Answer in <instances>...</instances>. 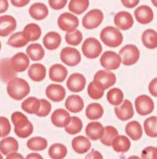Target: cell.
Returning a JSON list of instances; mask_svg holds the SVG:
<instances>
[{"mask_svg":"<svg viewBox=\"0 0 157 159\" xmlns=\"http://www.w3.org/2000/svg\"><path fill=\"white\" fill-rule=\"evenodd\" d=\"M12 5L15 7L22 8L26 6L31 0H10Z\"/></svg>","mask_w":157,"mask_h":159,"instance_id":"obj_53","label":"cell"},{"mask_svg":"<svg viewBox=\"0 0 157 159\" xmlns=\"http://www.w3.org/2000/svg\"><path fill=\"white\" fill-rule=\"evenodd\" d=\"M28 43V39L22 31V32H18L12 34L9 37L7 44L11 47L19 48L25 46Z\"/></svg>","mask_w":157,"mask_h":159,"instance_id":"obj_36","label":"cell"},{"mask_svg":"<svg viewBox=\"0 0 157 159\" xmlns=\"http://www.w3.org/2000/svg\"><path fill=\"white\" fill-rule=\"evenodd\" d=\"M60 58L66 66L74 67L81 62V56L80 52L77 48L72 47H65L61 50L60 53Z\"/></svg>","mask_w":157,"mask_h":159,"instance_id":"obj_9","label":"cell"},{"mask_svg":"<svg viewBox=\"0 0 157 159\" xmlns=\"http://www.w3.org/2000/svg\"><path fill=\"white\" fill-rule=\"evenodd\" d=\"M135 108L136 111L140 116H148L154 110V102L148 95H141L136 98Z\"/></svg>","mask_w":157,"mask_h":159,"instance_id":"obj_11","label":"cell"},{"mask_svg":"<svg viewBox=\"0 0 157 159\" xmlns=\"http://www.w3.org/2000/svg\"><path fill=\"white\" fill-rule=\"evenodd\" d=\"M22 32L29 42L37 41L41 35V29L39 25L35 23H29L26 25Z\"/></svg>","mask_w":157,"mask_h":159,"instance_id":"obj_34","label":"cell"},{"mask_svg":"<svg viewBox=\"0 0 157 159\" xmlns=\"http://www.w3.org/2000/svg\"><path fill=\"white\" fill-rule=\"evenodd\" d=\"M72 148L76 153L82 154L87 153L91 148V142L88 138L84 135H78L74 138L72 142Z\"/></svg>","mask_w":157,"mask_h":159,"instance_id":"obj_21","label":"cell"},{"mask_svg":"<svg viewBox=\"0 0 157 159\" xmlns=\"http://www.w3.org/2000/svg\"><path fill=\"white\" fill-rule=\"evenodd\" d=\"M143 128L147 136L157 138V117L151 116L147 118L144 121Z\"/></svg>","mask_w":157,"mask_h":159,"instance_id":"obj_43","label":"cell"},{"mask_svg":"<svg viewBox=\"0 0 157 159\" xmlns=\"http://www.w3.org/2000/svg\"><path fill=\"white\" fill-rule=\"evenodd\" d=\"M121 58V63L126 66L136 64L140 57V52L135 45L129 44L123 47L119 52Z\"/></svg>","mask_w":157,"mask_h":159,"instance_id":"obj_4","label":"cell"},{"mask_svg":"<svg viewBox=\"0 0 157 159\" xmlns=\"http://www.w3.org/2000/svg\"><path fill=\"white\" fill-rule=\"evenodd\" d=\"M107 98L111 105L117 106L124 102V92L118 88H113L108 91L107 94Z\"/></svg>","mask_w":157,"mask_h":159,"instance_id":"obj_40","label":"cell"},{"mask_svg":"<svg viewBox=\"0 0 157 159\" xmlns=\"http://www.w3.org/2000/svg\"><path fill=\"white\" fill-rule=\"evenodd\" d=\"M114 112L118 119L121 121H127L134 116V110L133 104L129 100L126 99L120 105L115 107Z\"/></svg>","mask_w":157,"mask_h":159,"instance_id":"obj_13","label":"cell"},{"mask_svg":"<svg viewBox=\"0 0 157 159\" xmlns=\"http://www.w3.org/2000/svg\"><path fill=\"white\" fill-rule=\"evenodd\" d=\"M17 22L13 16L9 15L0 16V37H7L15 30Z\"/></svg>","mask_w":157,"mask_h":159,"instance_id":"obj_15","label":"cell"},{"mask_svg":"<svg viewBox=\"0 0 157 159\" xmlns=\"http://www.w3.org/2000/svg\"><path fill=\"white\" fill-rule=\"evenodd\" d=\"M11 124L9 120L6 117H0V131H1V137H7L11 132Z\"/></svg>","mask_w":157,"mask_h":159,"instance_id":"obj_47","label":"cell"},{"mask_svg":"<svg viewBox=\"0 0 157 159\" xmlns=\"http://www.w3.org/2000/svg\"><path fill=\"white\" fill-rule=\"evenodd\" d=\"M58 25L64 32H72L77 29L79 25V20L76 16L71 12H64L58 19Z\"/></svg>","mask_w":157,"mask_h":159,"instance_id":"obj_10","label":"cell"},{"mask_svg":"<svg viewBox=\"0 0 157 159\" xmlns=\"http://www.w3.org/2000/svg\"><path fill=\"white\" fill-rule=\"evenodd\" d=\"M81 49L85 57L90 59H94L101 55L103 48L101 44L97 39L90 37L85 40Z\"/></svg>","mask_w":157,"mask_h":159,"instance_id":"obj_5","label":"cell"},{"mask_svg":"<svg viewBox=\"0 0 157 159\" xmlns=\"http://www.w3.org/2000/svg\"><path fill=\"white\" fill-rule=\"evenodd\" d=\"M100 38L102 43L110 48H116L124 41L123 34L119 29L114 26H107L102 29Z\"/></svg>","mask_w":157,"mask_h":159,"instance_id":"obj_3","label":"cell"},{"mask_svg":"<svg viewBox=\"0 0 157 159\" xmlns=\"http://www.w3.org/2000/svg\"><path fill=\"white\" fill-rule=\"evenodd\" d=\"M6 159H25L24 157L22 156L21 154L16 152H12V153L9 154V155H7Z\"/></svg>","mask_w":157,"mask_h":159,"instance_id":"obj_55","label":"cell"},{"mask_svg":"<svg viewBox=\"0 0 157 159\" xmlns=\"http://www.w3.org/2000/svg\"><path fill=\"white\" fill-rule=\"evenodd\" d=\"M121 58L119 54L113 51H107L101 55L100 65L105 70L111 71L119 69L121 65Z\"/></svg>","mask_w":157,"mask_h":159,"instance_id":"obj_8","label":"cell"},{"mask_svg":"<svg viewBox=\"0 0 157 159\" xmlns=\"http://www.w3.org/2000/svg\"><path fill=\"white\" fill-rule=\"evenodd\" d=\"M11 119L14 125L15 133L19 138L26 139L33 133V125L23 113L15 111L11 116Z\"/></svg>","mask_w":157,"mask_h":159,"instance_id":"obj_1","label":"cell"},{"mask_svg":"<svg viewBox=\"0 0 157 159\" xmlns=\"http://www.w3.org/2000/svg\"><path fill=\"white\" fill-rule=\"evenodd\" d=\"M104 132V127L98 121H92L89 123L85 129L86 135L92 141H97L101 139Z\"/></svg>","mask_w":157,"mask_h":159,"instance_id":"obj_23","label":"cell"},{"mask_svg":"<svg viewBox=\"0 0 157 159\" xmlns=\"http://www.w3.org/2000/svg\"><path fill=\"white\" fill-rule=\"evenodd\" d=\"M68 3V0H48L49 6L54 10L64 9Z\"/></svg>","mask_w":157,"mask_h":159,"instance_id":"obj_49","label":"cell"},{"mask_svg":"<svg viewBox=\"0 0 157 159\" xmlns=\"http://www.w3.org/2000/svg\"><path fill=\"white\" fill-rule=\"evenodd\" d=\"M68 69L61 64H55L49 69V78L55 82H63L67 79Z\"/></svg>","mask_w":157,"mask_h":159,"instance_id":"obj_22","label":"cell"},{"mask_svg":"<svg viewBox=\"0 0 157 159\" xmlns=\"http://www.w3.org/2000/svg\"><path fill=\"white\" fill-rule=\"evenodd\" d=\"M117 135H119V133L116 128L114 126L107 125L104 127V132L100 140L103 145L110 147L112 145L113 141Z\"/></svg>","mask_w":157,"mask_h":159,"instance_id":"obj_42","label":"cell"},{"mask_svg":"<svg viewBox=\"0 0 157 159\" xmlns=\"http://www.w3.org/2000/svg\"><path fill=\"white\" fill-rule=\"evenodd\" d=\"M65 108L72 113H78L84 109L85 102L83 98L77 95H72L65 101Z\"/></svg>","mask_w":157,"mask_h":159,"instance_id":"obj_25","label":"cell"},{"mask_svg":"<svg viewBox=\"0 0 157 159\" xmlns=\"http://www.w3.org/2000/svg\"><path fill=\"white\" fill-rule=\"evenodd\" d=\"M114 22L119 30L126 31L132 28L134 24V20L133 16L129 12L121 11L115 15Z\"/></svg>","mask_w":157,"mask_h":159,"instance_id":"obj_12","label":"cell"},{"mask_svg":"<svg viewBox=\"0 0 157 159\" xmlns=\"http://www.w3.org/2000/svg\"><path fill=\"white\" fill-rule=\"evenodd\" d=\"M10 63L12 69L16 72H23L29 68L30 60L26 54L19 52L10 58Z\"/></svg>","mask_w":157,"mask_h":159,"instance_id":"obj_17","label":"cell"},{"mask_svg":"<svg viewBox=\"0 0 157 159\" xmlns=\"http://www.w3.org/2000/svg\"><path fill=\"white\" fill-rule=\"evenodd\" d=\"M87 80L85 75L81 73H73L67 80V87L71 92L77 93L85 89Z\"/></svg>","mask_w":157,"mask_h":159,"instance_id":"obj_14","label":"cell"},{"mask_svg":"<svg viewBox=\"0 0 157 159\" xmlns=\"http://www.w3.org/2000/svg\"><path fill=\"white\" fill-rule=\"evenodd\" d=\"M140 1V0H121V3H122L124 7L133 9V8L138 6Z\"/></svg>","mask_w":157,"mask_h":159,"instance_id":"obj_51","label":"cell"},{"mask_svg":"<svg viewBox=\"0 0 157 159\" xmlns=\"http://www.w3.org/2000/svg\"><path fill=\"white\" fill-rule=\"evenodd\" d=\"M71 119V116L68 111L63 108H58L51 116V121L58 128H64Z\"/></svg>","mask_w":157,"mask_h":159,"instance_id":"obj_20","label":"cell"},{"mask_svg":"<svg viewBox=\"0 0 157 159\" xmlns=\"http://www.w3.org/2000/svg\"><path fill=\"white\" fill-rule=\"evenodd\" d=\"M89 0H71L68 5V9L72 13L81 15L89 7Z\"/></svg>","mask_w":157,"mask_h":159,"instance_id":"obj_39","label":"cell"},{"mask_svg":"<svg viewBox=\"0 0 157 159\" xmlns=\"http://www.w3.org/2000/svg\"><path fill=\"white\" fill-rule=\"evenodd\" d=\"M25 159H44L43 157L40 154L38 153H30L26 156Z\"/></svg>","mask_w":157,"mask_h":159,"instance_id":"obj_56","label":"cell"},{"mask_svg":"<svg viewBox=\"0 0 157 159\" xmlns=\"http://www.w3.org/2000/svg\"><path fill=\"white\" fill-rule=\"evenodd\" d=\"M83 129V122L81 119L77 116L71 117L68 124L64 127V130L71 135H75L80 133Z\"/></svg>","mask_w":157,"mask_h":159,"instance_id":"obj_38","label":"cell"},{"mask_svg":"<svg viewBox=\"0 0 157 159\" xmlns=\"http://www.w3.org/2000/svg\"><path fill=\"white\" fill-rule=\"evenodd\" d=\"M141 159H157V148L153 146L145 148L142 151Z\"/></svg>","mask_w":157,"mask_h":159,"instance_id":"obj_48","label":"cell"},{"mask_svg":"<svg viewBox=\"0 0 157 159\" xmlns=\"http://www.w3.org/2000/svg\"><path fill=\"white\" fill-rule=\"evenodd\" d=\"M7 93L12 99L20 101L30 93V86L27 81L15 77L7 82Z\"/></svg>","mask_w":157,"mask_h":159,"instance_id":"obj_2","label":"cell"},{"mask_svg":"<svg viewBox=\"0 0 157 159\" xmlns=\"http://www.w3.org/2000/svg\"><path fill=\"white\" fill-rule=\"evenodd\" d=\"M142 43L146 48L155 49L157 48V32L152 29H146L142 34Z\"/></svg>","mask_w":157,"mask_h":159,"instance_id":"obj_31","label":"cell"},{"mask_svg":"<svg viewBox=\"0 0 157 159\" xmlns=\"http://www.w3.org/2000/svg\"><path fill=\"white\" fill-rule=\"evenodd\" d=\"M46 68L41 63H35L28 68V75L34 82H41L46 77Z\"/></svg>","mask_w":157,"mask_h":159,"instance_id":"obj_26","label":"cell"},{"mask_svg":"<svg viewBox=\"0 0 157 159\" xmlns=\"http://www.w3.org/2000/svg\"><path fill=\"white\" fill-rule=\"evenodd\" d=\"M127 159H141V158H140L138 156H137V155H133V156H130Z\"/></svg>","mask_w":157,"mask_h":159,"instance_id":"obj_57","label":"cell"},{"mask_svg":"<svg viewBox=\"0 0 157 159\" xmlns=\"http://www.w3.org/2000/svg\"><path fill=\"white\" fill-rule=\"evenodd\" d=\"M61 43V36L58 32L51 31L48 32L43 38V44L45 48L52 51L59 48Z\"/></svg>","mask_w":157,"mask_h":159,"instance_id":"obj_27","label":"cell"},{"mask_svg":"<svg viewBox=\"0 0 157 159\" xmlns=\"http://www.w3.org/2000/svg\"><path fill=\"white\" fill-rule=\"evenodd\" d=\"M51 111V105L48 100L41 98L40 99V108L38 112L36 113V116L38 117H44L48 116L50 114Z\"/></svg>","mask_w":157,"mask_h":159,"instance_id":"obj_46","label":"cell"},{"mask_svg":"<svg viewBox=\"0 0 157 159\" xmlns=\"http://www.w3.org/2000/svg\"><path fill=\"white\" fill-rule=\"evenodd\" d=\"M103 12L100 9H94L87 12L83 19H82V25L83 27L88 30L97 29L99 27L103 21Z\"/></svg>","mask_w":157,"mask_h":159,"instance_id":"obj_6","label":"cell"},{"mask_svg":"<svg viewBox=\"0 0 157 159\" xmlns=\"http://www.w3.org/2000/svg\"><path fill=\"white\" fill-rule=\"evenodd\" d=\"M22 109L28 114H35L40 108V99L35 97H29L22 102Z\"/></svg>","mask_w":157,"mask_h":159,"instance_id":"obj_35","label":"cell"},{"mask_svg":"<svg viewBox=\"0 0 157 159\" xmlns=\"http://www.w3.org/2000/svg\"><path fill=\"white\" fill-rule=\"evenodd\" d=\"M94 82L103 90L114 86L116 82V77L114 73L108 70H99L94 77Z\"/></svg>","mask_w":157,"mask_h":159,"instance_id":"obj_7","label":"cell"},{"mask_svg":"<svg viewBox=\"0 0 157 159\" xmlns=\"http://www.w3.org/2000/svg\"><path fill=\"white\" fill-rule=\"evenodd\" d=\"M85 159H103V155L100 152L96 150H91L86 156Z\"/></svg>","mask_w":157,"mask_h":159,"instance_id":"obj_52","label":"cell"},{"mask_svg":"<svg viewBox=\"0 0 157 159\" xmlns=\"http://www.w3.org/2000/svg\"><path fill=\"white\" fill-rule=\"evenodd\" d=\"M82 40H83V35L81 32L77 29H75L72 32H67L65 35V41L68 45L76 46L81 43Z\"/></svg>","mask_w":157,"mask_h":159,"instance_id":"obj_44","label":"cell"},{"mask_svg":"<svg viewBox=\"0 0 157 159\" xmlns=\"http://www.w3.org/2000/svg\"><path fill=\"white\" fill-rule=\"evenodd\" d=\"M27 147L30 150L35 151V152L43 151L48 148V141L45 138L36 136L28 140Z\"/></svg>","mask_w":157,"mask_h":159,"instance_id":"obj_41","label":"cell"},{"mask_svg":"<svg viewBox=\"0 0 157 159\" xmlns=\"http://www.w3.org/2000/svg\"><path fill=\"white\" fill-rule=\"evenodd\" d=\"M87 93L92 99L99 100L104 95V90H103L94 81H92L87 86Z\"/></svg>","mask_w":157,"mask_h":159,"instance_id":"obj_45","label":"cell"},{"mask_svg":"<svg viewBox=\"0 0 157 159\" xmlns=\"http://www.w3.org/2000/svg\"><path fill=\"white\" fill-rule=\"evenodd\" d=\"M113 149L118 153H126L129 150L131 142L129 139L125 135H117L113 141Z\"/></svg>","mask_w":157,"mask_h":159,"instance_id":"obj_30","label":"cell"},{"mask_svg":"<svg viewBox=\"0 0 157 159\" xmlns=\"http://www.w3.org/2000/svg\"><path fill=\"white\" fill-rule=\"evenodd\" d=\"M67 154V148L61 143L53 144L48 149V155L51 159H64Z\"/></svg>","mask_w":157,"mask_h":159,"instance_id":"obj_37","label":"cell"},{"mask_svg":"<svg viewBox=\"0 0 157 159\" xmlns=\"http://www.w3.org/2000/svg\"><path fill=\"white\" fill-rule=\"evenodd\" d=\"M29 15L35 20H43L48 16V6L42 2H35L30 6Z\"/></svg>","mask_w":157,"mask_h":159,"instance_id":"obj_24","label":"cell"},{"mask_svg":"<svg viewBox=\"0 0 157 159\" xmlns=\"http://www.w3.org/2000/svg\"><path fill=\"white\" fill-rule=\"evenodd\" d=\"M17 72L12 69L10 58H4L0 60V79L4 83H7L16 77Z\"/></svg>","mask_w":157,"mask_h":159,"instance_id":"obj_18","label":"cell"},{"mask_svg":"<svg viewBox=\"0 0 157 159\" xmlns=\"http://www.w3.org/2000/svg\"><path fill=\"white\" fill-rule=\"evenodd\" d=\"M19 142L13 137H5L0 142V153L8 155L19 150Z\"/></svg>","mask_w":157,"mask_h":159,"instance_id":"obj_28","label":"cell"},{"mask_svg":"<svg viewBox=\"0 0 157 159\" xmlns=\"http://www.w3.org/2000/svg\"><path fill=\"white\" fill-rule=\"evenodd\" d=\"M134 16L139 23L142 25H147L153 20L154 13L150 6L143 5L136 9L134 11Z\"/></svg>","mask_w":157,"mask_h":159,"instance_id":"obj_16","label":"cell"},{"mask_svg":"<svg viewBox=\"0 0 157 159\" xmlns=\"http://www.w3.org/2000/svg\"><path fill=\"white\" fill-rule=\"evenodd\" d=\"M152 3H153V6H155V7L157 8V0H151Z\"/></svg>","mask_w":157,"mask_h":159,"instance_id":"obj_58","label":"cell"},{"mask_svg":"<svg viewBox=\"0 0 157 159\" xmlns=\"http://www.w3.org/2000/svg\"><path fill=\"white\" fill-rule=\"evenodd\" d=\"M149 92L153 97L157 98V78L153 79L149 84Z\"/></svg>","mask_w":157,"mask_h":159,"instance_id":"obj_50","label":"cell"},{"mask_svg":"<svg viewBox=\"0 0 157 159\" xmlns=\"http://www.w3.org/2000/svg\"><path fill=\"white\" fill-rule=\"evenodd\" d=\"M9 9V1L8 0H0V14L4 13Z\"/></svg>","mask_w":157,"mask_h":159,"instance_id":"obj_54","label":"cell"},{"mask_svg":"<svg viewBox=\"0 0 157 159\" xmlns=\"http://www.w3.org/2000/svg\"><path fill=\"white\" fill-rule=\"evenodd\" d=\"M125 132L133 141H138L143 136V129L137 121H132L127 123L125 127Z\"/></svg>","mask_w":157,"mask_h":159,"instance_id":"obj_29","label":"cell"},{"mask_svg":"<svg viewBox=\"0 0 157 159\" xmlns=\"http://www.w3.org/2000/svg\"><path fill=\"white\" fill-rule=\"evenodd\" d=\"M0 159H3V157H2V155L1 153H0Z\"/></svg>","mask_w":157,"mask_h":159,"instance_id":"obj_59","label":"cell"},{"mask_svg":"<svg viewBox=\"0 0 157 159\" xmlns=\"http://www.w3.org/2000/svg\"><path fill=\"white\" fill-rule=\"evenodd\" d=\"M45 95L55 102H59L63 101L66 96L65 89L58 84H51L45 89Z\"/></svg>","mask_w":157,"mask_h":159,"instance_id":"obj_19","label":"cell"},{"mask_svg":"<svg viewBox=\"0 0 157 159\" xmlns=\"http://www.w3.org/2000/svg\"><path fill=\"white\" fill-rule=\"evenodd\" d=\"M103 112L104 111H103V106L99 103L94 102V103L87 105L85 111V115L88 119L95 121V120L100 119L101 117H103Z\"/></svg>","mask_w":157,"mask_h":159,"instance_id":"obj_33","label":"cell"},{"mask_svg":"<svg viewBox=\"0 0 157 159\" xmlns=\"http://www.w3.org/2000/svg\"><path fill=\"white\" fill-rule=\"evenodd\" d=\"M27 56L34 61H41L45 56V50L41 45L38 43H32L26 48Z\"/></svg>","mask_w":157,"mask_h":159,"instance_id":"obj_32","label":"cell"},{"mask_svg":"<svg viewBox=\"0 0 157 159\" xmlns=\"http://www.w3.org/2000/svg\"><path fill=\"white\" fill-rule=\"evenodd\" d=\"M0 138H1V131H0Z\"/></svg>","mask_w":157,"mask_h":159,"instance_id":"obj_61","label":"cell"},{"mask_svg":"<svg viewBox=\"0 0 157 159\" xmlns=\"http://www.w3.org/2000/svg\"><path fill=\"white\" fill-rule=\"evenodd\" d=\"M1 48H2V43L1 42H0V51H1Z\"/></svg>","mask_w":157,"mask_h":159,"instance_id":"obj_60","label":"cell"}]
</instances>
